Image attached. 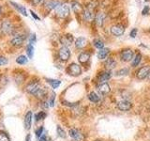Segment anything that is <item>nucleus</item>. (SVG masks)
Wrapping results in <instances>:
<instances>
[{
  "mask_svg": "<svg viewBox=\"0 0 150 141\" xmlns=\"http://www.w3.org/2000/svg\"><path fill=\"white\" fill-rule=\"evenodd\" d=\"M54 101H55V94L53 93V95L51 96L50 101H49V106L53 107V106L54 105Z\"/></svg>",
  "mask_w": 150,
  "mask_h": 141,
  "instance_id": "obj_38",
  "label": "nucleus"
},
{
  "mask_svg": "<svg viewBox=\"0 0 150 141\" xmlns=\"http://www.w3.org/2000/svg\"><path fill=\"white\" fill-rule=\"evenodd\" d=\"M46 140H47V137L45 135H42L40 137V141H46Z\"/></svg>",
  "mask_w": 150,
  "mask_h": 141,
  "instance_id": "obj_44",
  "label": "nucleus"
},
{
  "mask_svg": "<svg viewBox=\"0 0 150 141\" xmlns=\"http://www.w3.org/2000/svg\"><path fill=\"white\" fill-rule=\"evenodd\" d=\"M31 1L34 5H40V4H41L42 2H43L44 0H31Z\"/></svg>",
  "mask_w": 150,
  "mask_h": 141,
  "instance_id": "obj_42",
  "label": "nucleus"
},
{
  "mask_svg": "<svg viewBox=\"0 0 150 141\" xmlns=\"http://www.w3.org/2000/svg\"><path fill=\"white\" fill-rule=\"evenodd\" d=\"M36 41H37L36 34H35V33H33V34L30 35V38H29V43H30V44H34Z\"/></svg>",
  "mask_w": 150,
  "mask_h": 141,
  "instance_id": "obj_37",
  "label": "nucleus"
},
{
  "mask_svg": "<svg viewBox=\"0 0 150 141\" xmlns=\"http://www.w3.org/2000/svg\"><path fill=\"white\" fill-rule=\"evenodd\" d=\"M129 73V69L128 68H123V69H120L119 70L116 72V75H125V74H128Z\"/></svg>",
  "mask_w": 150,
  "mask_h": 141,
  "instance_id": "obj_35",
  "label": "nucleus"
},
{
  "mask_svg": "<svg viewBox=\"0 0 150 141\" xmlns=\"http://www.w3.org/2000/svg\"><path fill=\"white\" fill-rule=\"evenodd\" d=\"M104 66H105V69L107 70H112V69L115 68L116 66V60L114 58H109L105 60L104 62Z\"/></svg>",
  "mask_w": 150,
  "mask_h": 141,
  "instance_id": "obj_19",
  "label": "nucleus"
},
{
  "mask_svg": "<svg viewBox=\"0 0 150 141\" xmlns=\"http://www.w3.org/2000/svg\"><path fill=\"white\" fill-rule=\"evenodd\" d=\"M8 64V59L5 56H0V66H4Z\"/></svg>",
  "mask_w": 150,
  "mask_h": 141,
  "instance_id": "obj_39",
  "label": "nucleus"
},
{
  "mask_svg": "<svg viewBox=\"0 0 150 141\" xmlns=\"http://www.w3.org/2000/svg\"><path fill=\"white\" fill-rule=\"evenodd\" d=\"M30 13H31V15H32L33 17H34V19H36V20H40V17L38 16L37 14H36V13H35L34 11H32V9H31V11H30Z\"/></svg>",
  "mask_w": 150,
  "mask_h": 141,
  "instance_id": "obj_43",
  "label": "nucleus"
},
{
  "mask_svg": "<svg viewBox=\"0 0 150 141\" xmlns=\"http://www.w3.org/2000/svg\"><path fill=\"white\" fill-rule=\"evenodd\" d=\"M40 88V83L39 81H30L27 84V86L25 88V90L31 94V95H34V93Z\"/></svg>",
  "mask_w": 150,
  "mask_h": 141,
  "instance_id": "obj_8",
  "label": "nucleus"
},
{
  "mask_svg": "<svg viewBox=\"0 0 150 141\" xmlns=\"http://www.w3.org/2000/svg\"><path fill=\"white\" fill-rule=\"evenodd\" d=\"M26 40V36L25 35H17L14 38H12V40L11 41V43L14 47H21L23 42Z\"/></svg>",
  "mask_w": 150,
  "mask_h": 141,
  "instance_id": "obj_11",
  "label": "nucleus"
},
{
  "mask_svg": "<svg viewBox=\"0 0 150 141\" xmlns=\"http://www.w3.org/2000/svg\"><path fill=\"white\" fill-rule=\"evenodd\" d=\"M56 133H57V135L59 136V137H61V138H66V137H67V134H66L65 130L61 126H59V125L56 127Z\"/></svg>",
  "mask_w": 150,
  "mask_h": 141,
  "instance_id": "obj_31",
  "label": "nucleus"
},
{
  "mask_svg": "<svg viewBox=\"0 0 150 141\" xmlns=\"http://www.w3.org/2000/svg\"><path fill=\"white\" fill-rule=\"evenodd\" d=\"M111 77H112L111 70H105V72H102L100 73H98L97 80L100 84H102V83H107V81Z\"/></svg>",
  "mask_w": 150,
  "mask_h": 141,
  "instance_id": "obj_12",
  "label": "nucleus"
},
{
  "mask_svg": "<svg viewBox=\"0 0 150 141\" xmlns=\"http://www.w3.org/2000/svg\"><path fill=\"white\" fill-rule=\"evenodd\" d=\"M90 53L89 52H82L81 54L78 56V60L81 64H86V62H88V60L90 59Z\"/></svg>",
  "mask_w": 150,
  "mask_h": 141,
  "instance_id": "obj_18",
  "label": "nucleus"
},
{
  "mask_svg": "<svg viewBox=\"0 0 150 141\" xmlns=\"http://www.w3.org/2000/svg\"><path fill=\"white\" fill-rule=\"evenodd\" d=\"M141 60H142V55L140 53L136 54V56H134V58L132 59V62H131V66H132V67H137L140 64Z\"/></svg>",
  "mask_w": 150,
  "mask_h": 141,
  "instance_id": "obj_27",
  "label": "nucleus"
},
{
  "mask_svg": "<svg viewBox=\"0 0 150 141\" xmlns=\"http://www.w3.org/2000/svg\"><path fill=\"white\" fill-rule=\"evenodd\" d=\"M32 119H33V113L32 111H27L23 120V124H25V129L29 130L31 124H32Z\"/></svg>",
  "mask_w": 150,
  "mask_h": 141,
  "instance_id": "obj_14",
  "label": "nucleus"
},
{
  "mask_svg": "<svg viewBox=\"0 0 150 141\" xmlns=\"http://www.w3.org/2000/svg\"><path fill=\"white\" fill-rule=\"evenodd\" d=\"M46 81L48 82V84L53 88H57L61 85V81H59V80H56V79H49L48 78V79H46Z\"/></svg>",
  "mask_w": 150,
  "mask_h": 141,
  "instance_id": "obj_26",
  "label": "nucleus"
},
{
  "mask_svg": "<svg viewBox=\"0 0 150 141\" xmlns=\"http://www.w3.org/2000/svg\"><path fill=\"white\" fill-rule=\"evenodd\" d=\"M98 91L101 95H107L111 91V87L108 83H102L98 86Z\"/></svg>",
  "mask_w": 150,
  "mask_h": 141,
  "instance_id": "obj_15",
  "label": "nucleus"
},
{
  "mask_svg": "<svg viewBox=\"0 0 150 141\" xmlns=\"http://www.w3.org/2000/svg\"><path fill=\"white\" fill-rule=\"evenodd\" d=\"M34 46H33V44H27L26 46V54H27V56L28 58H33V56H34Z\"/></svg>",
  "mask_w": 150,
  "mask_h": 141,
  "instance_id": "obj_28",
  "label": "nucleus"
},
{
  "mask_svg": "<svg viewBox=\"0 0 150 141\" xmlns=\"http://www.w3.org/2000/svg\"><path fill=\"white\" fill-rule=\"evenodd\" d=\"M1 11H2V9H1V6H0V14H1Z\"/></svg>",
  "mask_w": 150,
  "mask_h": 141,
  "instance_id": "obj_47",
  "label": "nucleus"
},
{
  "mask_svg": "<svg viewBox=\"0 0 150 141\" xmlns=\"http://www.w3.org/2000/svg\"><path fill=\"white\" fill-rule=\"evenodd\" d=\"M69 136L73 139V141H84V135L78 129L71 128L69 131Z\"/></svg>",
  "mask_w": 150,
  "mask_h": 141,
  "instance_id": "obj_7",
  "label": "nucleus"
},
{
  "mask_svg": "<svg viewBox=\"0 0 150 141\" xmlns=\"http://www.w3.org/2000/svg\"><path fill=\"white\" fill-rule=\"evenodd\" d=\"M14 26L13 24L11 21H4L1 24V31L4 33L5 35H9V34H12L13 31H14Z\"/></svg>",
  "mask_w": 150,
  "mask_h": 141,
  "instance_id": "obj_6",
  "label": "nucleus"
},
{
  "mask_svg": "<svg viewBox=\"0 0 150 141\" xmlns=\"http://www.w3.org/2000/svg\"><path fill=\"white\" fill-rule=\"evenodd\" d=\"M133 58H134V52L132 49L126 48V49L121 51L120 59L123 61V62H129V61L132 60Z\"/></svg>",
  "mask_w": 150,
  "mask_h": 141,
  "instance_id": "obj_3",
  "label": "nucleus"
},
{
  "mask_svg": "<svg viewBox=\"0 0 150 141\" xmlns=\"http://www.w3.org/2000/svg\"><path fill=\"white\" fill-rule=\"evenodd\" d=\"M110 54V49L109 48H102V49H100V51H98V59H105L108 55Z\"/></svg>",
  "mask_w": 150,
  "mask_h": 141,
  "instance_id": "obj_22",
  "label": "nucleus"
},
{
  "mask_svg": "<svg viewBox=\"0 0 150 141\" xmlns=\"http://www.w3.org/2000/svg\"><path fill=\"white\" fill-rule=\"evenodd\" d=\"M147 78H148V80H149V82H150V73H149V74H148V76H147Z\"/></svg>",
  "mask_w": 150,
  "mask_h": 141,
  "instance_id": "obj_46",
  "label": "nucleus"
},
{
  "mask_svg": "<svg viewBox=\"0 0 150 141\" xmlns=\"http://www.w3.org/2000/svg\"><path fill=\"white\" fill-rule=\"evenodd\" d=\"M87 97H88V100L90 102H92V103H98L100 101V97L98 96L95 91H91L87 95Z\"/></svg>",
  "mask_w": 150,
  "mask_h": 141,
  "instance_id": "obj_24",
  "label": "nucleus"
},
{
  "mask_svg": "<svg viewBox=\"0 0 150 141\" xmlns=\"http://www.w3.org/2000/svg\"><path fill=\"white\" fill-rule=\"evenodd\" d=\"M97 141H100V140H97Z\"/></svg>",
  "mask_w": 150,
  "mask_h": 141,
  "instance_id": "obj_48",
  "label": "nucleus"
},
{
  "mask_svg": "<svg viewBox=\"0 0 150 141\" xmlns=\"http://www.w3.org/2000/svg\"><path fill=\"white\" fill-rule=\"evenodd\" d=\"M71 7H72V9H73V11L75 13H80V12H82L83 11V6L80 3L76 2V1H74L71 3Z\"/></svg>",
  "mask_w": 150,
  "mask_h": 141,
  "instance_id": "obj_25",
  "label": "nucleus"
},
{
  "mask_svg": "<svg viewBox=\"0 0 150 141\" xmlns=\"http://www.w3.org/2000/svg\"><path fill=\"white\" fill-rule=\"evenodd\" d=\"M34 96L38 99H40V100L41 101H43L45 100V98L47 96V91H46V89L44 88H40L38 90L34 93Z\"/></svg>",
  "mask_w": 150,
  "mask_h": 141,
  "instance_id": "obj_20",
  "label": "nucleus"
},
{
  "mask_svg": "<svg viewBox=\"0 0 150 141\" xmlns=\"http://www.w3.org/2000/svg\"><path fill=\"white\" fill-rule=\"evenodd\" d=\"M55 11H56V14H57V16H59L60 18H66L69 16L70 9L68 4L64 3V4H60L59 6L55 9Z\"/></svg>",
  "mask_w": 150,
  "mask_h": 141,
  "instance_id": "obj_2",
  "label": "nucleus"
},
{
  "mask_svg": "<svg viewBox=\"0 0 150 141\" xmlns=\"http://www.w3.org/2000/svg\"><path fill=\"white\" fill-rule=\"evenodd\" d=\"M137 32H138L137 28H133V29L130 31V34H129L130 37H131V38H135L136 35H137Z\"/></svg>",
  "mask_w": 150,
  "mask_h": 141,
  "instance_id": "obj_40",
  "label": "nucleus"
},
{
  "mask_svg": "<svg viewBox=\"0 0 150 141\" xmlns=\"http://www.w3.org/2000/svg\"><path fill=\"white\" fill-rule=\"evenodd\" d=\"M11 3V5H12V6L15 8L17 11L20 12V13H22L23 15H25V16H27V12H26V9L25 8V6H22V5H20V4H18V3H15V2H12V1H11L9 2Z\"/></svg>",
  "mask_w": 150,
  "mask_h": 141,
  "instance_id": "obj_21",
  "label": "nucleus"
},
{
  "mask_svg": "<svg viewBox=\"0 0 150 141\" xmlns=\"http://www.w3.org/2000/svg\"><path fill=\"white\" fill-rule=\"evenodd\" d=\"M105 13H102V12H100V13H98L96 17H95V21L97 23V25L98 26H101L103 25V23H104V20H105Z\"/></svg>",
  "mask_w": 150,
  "mask_h": 141,
  "instance_id": "obj_23",
  "label": "nucleus"
},
{
  "mask_svg": "<svg viewBox=\"0 0 150 141\" xmlns=\"http://www.w3.org/2000/svg\"><path fill=\"white\" fill-rule=\"evenodd\" d=\"M150 73V66L145 65L141 67L137 72H136V77L139 80H144L145 78H147L148 74Z\"/></svg>",
  "mask_w": 150,
  "mask_h": 141,
  "instance_id": "obj_4",
  "label": "nucleus"
},
{
  "mask_svg": "<svg viewBox=\"0 0 150 141\" xmlns=\"http://www.w3.org/2000/svg\"><path fill=\"white\" fill-rule=\"evenodd\" d=\"M116 106L120 111L126 112V111L130 110L131 108H132V103H131V102H129V100H122L117 103Z\"/></svg>",
  "mask_w": 150,
  "mask_h": 141,
  "instance_id": "obj_9",
  "label": "nucleus"
},
{
  "mask_svg": "<svg viewBox=\"0 0 150 141\" xmlns=\"http://www.w3.org/2000/svg\"><path fill=\"white\" fill-rule=\"evenodd\" d=\"M67 73L71 75V76H79V75H81L82 73V68L81 66L77 63H71L68 66L67 68Z\"/></svg>",
  "mask_w": 150,
  "mask_h": 141,
  "instance_id": "obj_1",
  "label": "nucleus"
},
{
  "mask_svg": "<svg viewBox=\"0 0 150 141\" xmlns=\"http://www.w3.org/2000/svg\"><path fill=\"white\" fill-rule=\"evenodd\" d=\"M125 32V26L121 24H117L111 27V33L115 37H119L121 35H123Z\"/></svg>",
  "mask_w": 150,
  "mask_h": 141,
  "instance_id": "obj_10",
  "label": "nucleus"
},
{
  "mask_svg": "<svg viewBox=\"0 0 150 141\" xmlns=\"http://www.w3.org/2000/svg\"><path fill=\"white\" fill-rule=\"evenodd\" d=\"M0 141H11V138L6 132L0 131Z\"/></svg>",
  "mask_w": 150,
  "mask_h": 141,
  "instance_id": "obj_34",
  "label": "nucleus"
},
{
  "mask_svg": "<svg viewBox=\"0 0 150 141\" xmlns=\"http://www.w3.org/2000/svg\"><path fill=\"white\" fill-rule=\"evenodd\" d=\"M83 18L86 21H91L94 18V14L92 13V11H90V9H87L83 11Z\"/></svg>",
  "mask_w": 150,
  "mask_h": 141,
  "instance_id": "obj_29",
  "label": "nucleus"
},
{
  "mask_svg": "<svg viewBox=\"0 0 150 141\" xmlns=\"http://www.w3.org/2000/svg\"><path fill=\"white\" fill-rule=\"evenodd\" d=\"M93 44L94 46L96 47V48L98 49H102V48H104V42H103L100 39H95L93 41Z\"/></svg>",
  "mask_w": 150,
  "mask_h": 141,
  "instance_id": "obj_32",
  "label": "nucleus"
},
{
  "mask_svg": "<svg viewBox=\"0 0 150 141\" xmlns=\"http://www.w3.org/2000/svg\"><path fill=\"white\" fill-rule=\"evenodd\" d=\"M46 117H47L46 112H44V111H40L39 113H37V114H36L35 119H36V121H40V120H43Z\"/></svg>",
  "mask_w": 150,
  "mask_h": 141,
  "instance_id": "obj_33",
  "label": "nucleus"
},
{
  "mask_svg": "<svg viewBox=\"0 0 150 141\" xmlns=\"http://www.w3.org/2000/svg\"><path fill=\"white\" fill-rule=\"evenodd\" d=\"M73 36L71 34H65L64 36H62L60 38V43L63 46L68 47L73 42Z\"/></svg>",
  "mask_w": 150,
  "mask_h": 141,
  "instance_id": "obj_13",
  "label": "nucleus"
},
{
  "mask_svg": "<svg viewBox=\"0 0 150 141\" xmlns=\"http://www.w3.org/2000/svg\"><path fill=\"white\" fill-rule=\"evenodd\" d=\"M61 3L58 1V0H46L44 3V6L47 9L52 11V9H55Z\"/></svg>",
  "mask_w": 150,
  "mask_h": 141,
  "instance_id": "obj_16",
  "label": "nucleus"
},
{
  "mask_svg": "<svg viewBox=\"0 0 150 141\" xmlns=\"http://www.w3.org/2000/svg\"><path fill=\"white\" fill-rule=\"evenodd\" d=\"M149 9H150L149 6H144V9H143V11H142V14H143V15H146V14L149 12Z\"/></svg>",
  "mask_w": 150,
  "mask_h": 141,
  "instance_id": "obj_41",
  "label": "nucleus"
},
{
  "mask_svg": "<svg viewBox=\"0 0 150 141\" xmlns=\"http://www.w3.org/2000/svg\"><path fill=\"white\" fill-rule=\"evenodd\" d=\"M25 141H31V135H30V134H27L26 135Z\"/></svg>",
  "mask_w": 150,
  "mask_h": 141,
  "instance_id": "obj_45",
  "label": "nucleus"
},
{
  "mask_svg": "<svg viewBox=\"0 0 150 141\" xmlns=\"http://www.w3.org/2000/svg\"><path fill=\"white\" fill-rule=\"evenodd\" d=\"M87 40L86 39V38L83 37H79L77 38V40L75 41V47H76L77 49H83L84 47H86L87 45Z\"/></svg>",
  "mask_w": 150,
  "mask_h": 141,
  "instance_id": "obj_17",
  "label": "nucleus"
},
{
  "mask_svg": "<svg viewBox=\"0 0 150 141\" xmlns=\"http://www.w3.org/2000/svg\"><path fill=\"white\" fill-rule=\"evenodd\" d=\"M28 62V58H26V56L25 55H21L19 56L18 58H16V63L20 64V65H25Z\"/></svg>",
  "mask_w": 150,
  "mask_h": 141,
  "instance_id": "obj_30",
  "label": "nucleus"
},
{
  "mask_svg": "<svg viewBox=\"0 0 150 141\" xmlns=\"http://www.w3.org/2000/svg\"><path fill=\"white\" fill-rule=\"evenodd\" d=\"M43 131H44V128H43V126H40V128H38L35 132V134L36 135L38 136V137H40V136L43 135Z\"/></svg>",
  "mask_w": 150,
  "mask_h": 141,
  "instance_id": "obj_36",
  "label": "nucleus"
},
{
  "mask_svg": "<svg viewBox=\"0 0 150 141\" xmlns=\"http://www.w3.org/2000/svg\"><path fill=\"white\" fill-rule=\"evenodd\" d=\"M70 58V51L68 47L62 46L58 50V58L62 61V62H66L68 61Z\"/></svg>",
  "mask_w": 150,
  "mask_h": 141,
  "instance_id": "obj_5",
  "label": "nucleus"
}]
</instances>
